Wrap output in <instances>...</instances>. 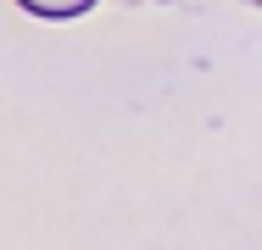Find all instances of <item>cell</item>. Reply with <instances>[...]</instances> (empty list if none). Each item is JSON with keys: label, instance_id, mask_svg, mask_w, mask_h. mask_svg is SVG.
Wrapping results in <instances>:
<instances>
[{"label": "cell", "instance_id": "1", "mask_svg": "<svg viewBox=\"0 0 262 250\" xmlns=\"http://www.w3.org/2000/svg\"><path fill=\"white\" fill-rule=\"evenodd\" d=\"M28 11H39V17H78V11H90L95 0H23Z\"/></svg>", "mask_w": 262, "mask_h": 250}]
</instances>
